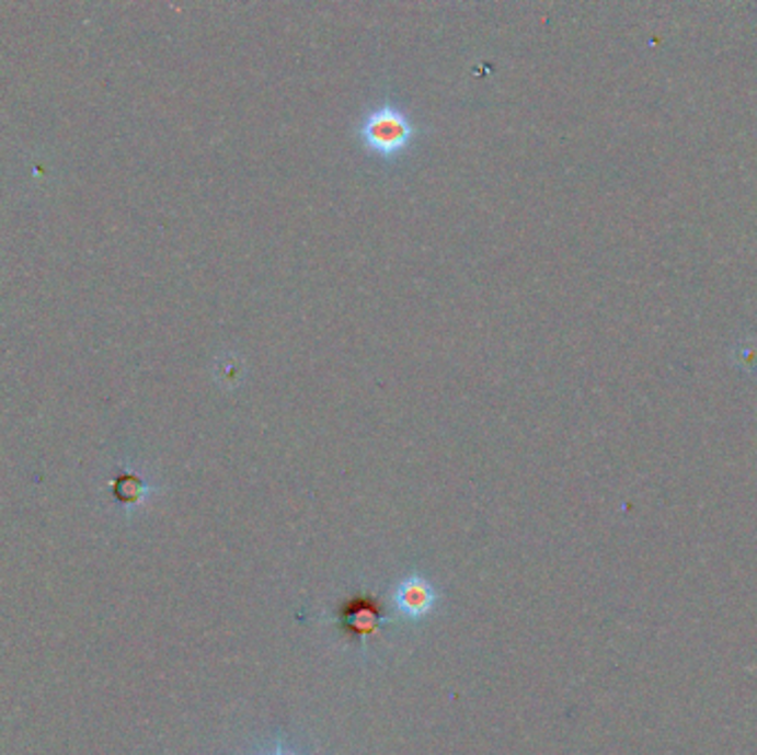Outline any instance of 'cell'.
<instances>
[{
	"mask_svg": "<svg viewBox=\"0 0 757 755\" xmlns=\"http://www.w3.org/2000/svg\"><path fill=\"white\" fill-rule=\"evenodd\" d=\"M357 134L366 151L381 160H394L410 149L416 138V127L403 106L383 100L364 114Z\"/></svg>",
	"mask_w": 757,
	"mask_h": 755,
	"instance_id": "cell-1",
	"label": "cell"
},
{
	"mask_svg": "<svg viewBox=\"0 0 757 755\" xmlns=\"http://www.w3.org/2000/svg\"><path fill=\"white\" fill-rule=\"evenodd\" d=\"M273 755H288V753H286V751H284V746H282V742H279V744H277V746H275V753H273Z\"/></svg>",
	"mask_w": 757,
	"mask_h": 755,
	"instance_id": "cell-4",
	"label": "cell"
},
{
	"mask_svg": "<svg viewBox=\"0 0 757 755\" xmlns=\"http://www.w3.org/2000/svg\"><path fill=\"white\" fill-rule=\"evenodd\" d=\"M388 620L381 605L370 596H355L340 611L342 629L359 640L375 636Z\"/></svg>",
	"mask_w": 757,
	"mask_h": 755,
	"instance_id": "cell-2",
	"label": "cell"
},
{
	"mask_svg": "<svg viewBox=\"0 0 757 755\" xmlns=\"http://www.w3.org/2000/svg\"><path fill=\"white\" fill-rule=\"evenodd\" d=\"M437 603V592L425 579L408 576L394 590V605L405 618H421L432 611Z\"/></svg>",
	"mask_w": 757,
	"mask_h": 755,
	"instance_id": "cell-3",
	"label": "cell"
}]
</instances>
